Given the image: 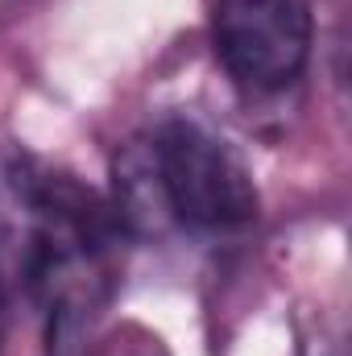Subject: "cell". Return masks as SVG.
<instances>
[{
  "label": "cell",
  "instance_id": "obj_4",
  "mask_svg": "<svg viewBox=\"0 0 352 356\" xmlns=\"http://www.w3.org/2000/svg\"><path fill=\"white\" fill-rule=\"evenodd\" d=\"M298 356H344V348H340V340L319 323L315 332H307V336L298 340Z\"/></svg>",
  "mask_w": 352,
  "mask_h": 356
},
{
  "label": "cell",
  "instance_id": "obj_3",
  "mask_svg": "<svg viewBox=\"0 0 352 356\" xmlns=\"http://www.w3.org/2000/svg\"><path fill=\"white\" fill-rule=\"evenodd\" d=\"M112 182H116V199H112V211L120 220L125 232L133 236H166L175 228V216H170V203H166V191H162V178L154 166V149H150V137L145 141H129L116 162H112Z\"/></svg>",
  "mask_w": 352,
  "mask_h": 356
},
{
  "label": "cell",
  "instance_id": "obj_1",
  "mask_svg": "<svg viewBox=\"0 0 352 356\" xmlns=\"http://www.w3.org/2000/svg\"><path fill=\"white\" fill-rule=\"evenodd\" d=\"M175 228L241 232L262 216L253 170L237 145L195 116H170L150 137Z\"/></svg>",
  "mask_w": 352,
  "mask_h": 356
},
{
  "label": "cell",
  "instance_id": "obj_5",
  "mask_svg": "<svg viewBox=\"0 0 352 356\" xmlns=\"http://www.w3.org/2000/svg\"><path fill=\"white\" fill-rule=\"evenodd\" d=\"M0 319H4V277H0Z\"/></svg>",
  "mask_w": 352,
  "mask_h": 356
},
{
  "label": "cell",
  "instance_id": "obj_2",
  "mask_svg": "<svg viewBox=\"0 0 352 356\" xmlns=\"http://www.w3.org/2000/svg\"><path fill=\"white\" fill-rule=\"evenodd\" d=\"M315 46L311 0H216L211 50L228 79L245 91L290 88Z\"/></svg>",
  "mask_w": 352,
  "mask_h": 356
}]
</instances>
